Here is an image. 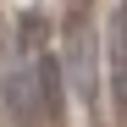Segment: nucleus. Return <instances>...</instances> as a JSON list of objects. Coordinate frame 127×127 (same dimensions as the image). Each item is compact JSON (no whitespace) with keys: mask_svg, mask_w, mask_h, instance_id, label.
Returning <instances> with one entry per match:
<instances>
[{"mask_svg":"<svg viewBox=\"0 0 127 127\" xmlns=\"http://www.w3.org/2000/svg\"><path fill=\"white\" fill-rule=\"evenodd\" d=\"M122 6H127V0H122Z\"/></svg>","mask_w":127,"mask_h":127,"instance_id":"nucleus-6","label":"nucleus"},{"mask_svg":"<svg viewBox=\"0 0 127 127\" xmlns=\"http://www.w3.org/2000/svg\"><path fill=\"white\" fill-rule=\"evenodd\" d=\"M105 72H111V99L116 111H127V6L105 28Z\"/></svg>","mask_w":127,"mask_h":127,"instance_id":"nucleus-2","label":"nucleus"},{"mask_svg":"<svg viewBox=\"0 0 127 127\" xmlns=\"http://www.w3.org/2000/svg\"><path fill=\"white\" fill-rule=\"evenodd\" d=\"M33 77H39V99H44V127H66V72L55 55H33Z\"/></svg>","mask_w":127,"mask_h":127,"instance_id":"nucleus-3","label":"nucleus"},{"mask_svg":"<svg viewBox=\"0 0 127 127\" xmlns=\"http://www.w3.org/2000/svg\"><path fill=\"white\" fill-rule=\"evenodd\" d=\"M0 99H6V89H0Z\"/></svg>","mask_w":127,"mask_h":127,"instance_id":"nucleus-5","label":"nucleus"},{"mask_svg":"<svg viewBox=\"0 0 127 127\" xmlns=\"http://www.w3.org/2000/svg\"><path fill=\"white\" fill-rule=\"evenodd\" d=\"M17 39H22V55H28V50H39V44H44V17H39V11H22ZM39 55H44V50H39Z\"/></svg>","mask_w":127,"mask_h":127,"instance_id":"nucleus-4","label":"nucleus"},{"mask_svg":"<svg viewBox=\"0 0 127 127\" xmlns=\"http://www.w3.org/2000/svg\"><path fill=\"white\" fill-rule=\"evenodd\" d=\"M6 105H11V127H44V99H39L33 61H28L22 72L6 77Z\"/></svg>","mask_w":127,"mask_h":127,"instance_id":"nucleus-1","label":"nucleus"}]
</instances>
